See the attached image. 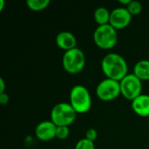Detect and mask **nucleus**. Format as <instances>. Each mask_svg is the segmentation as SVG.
I'll return each instance as SVG.
<instances>
[{
    "mask_svg": "<svg viewBox=\"0 0 149 149\" xmlns=\"http://www.w3.org/2000/svg\"><path fill=\"white\" fill-rule=\"evenodd\" d=\"M101 70L107 78L117 81H120L128 74L127 60L116 52H110L104 56L101 60Z\"/></svg>",
    "mask_w": 149,
    "mask_h": 149,
    "instance_id": "obj_1",
    "label": "nucleus"
},
{
    "mask_svg": "<svg viewBox=\"0 0 149 149\" xmlns=\"http://www.w3.org/2000/svg\"><path fill=\"white\" fill-rule=\"evenodd\" d=\"M70 104L77 113H87L92 107V97L83 85H75L70 91Z\"/></svg>",
    "mask_w": 149,
    "mask_h": 149,
    "instance_id": "obj_2",
    "label": "nucleus"
},
{
    "mask_svg": "<svg viewBox=\"0 0 149 149\" xmlns=\"http://www.w3.org/2000/svg\"><path fill=\"white\" fill-rule=\"evenodd\" d=\"M93 41L100 49H112L117 45L118 42L117 30L110 24L99 25L93 32Z\"/></svg>",
    "mask_w": 149,
    "mask_h": 149,
    "instance_id": "obj_3",
    "label": "nucleus"
},
{
    "mask_svg": "<svg viewBox=\"0 0 149 149\" xmlns=\"http://www.w3.org/2000/svg\"><path fill=\"white\" fill-rule=\"evenodd\" d=\"M77 113L71 106L70 103L67 102H60L56 104L52 111H51V120L57 126H66L69 127L72 125L76 118Z\"/></svg>",
    "mask_w": 149,
    "mask_h": 149,
    "instance_id": "obj_4",
    "label": "nucleus"
},
{
    "mask_svg": "<svg viewBox=\"0 0 149 149\" xmlns=\"http://www.w3.org/2000/svg\"><path fill=\"white\" fill-rule=\"evenodd\" d=\"M62 65L65 72L70 74H77L83 71L86 65V56L83 51L78 47L65 52L62 58Z\"/></svg>",
    "mask_w": 149,
    "mask_h": 149,
    "instance_id": "obj_5",
    "label": "nucleus"
},
{
    "mask_svg": "<svg viewBox=\"0 0 149 149\" xmlns=\"http://www.w3.org/2000/svg\"><path fill=\"white\" fill-rule=\"evenodd\" d=\"M120 86L121 95L128 100L133 101L135 98L141 94L142 81L134 73H128L120 81Z\"/></svg>",
    "mask_w": 149,
    "mask_h": 149,
    "instance_id": "obj_6",
    "label": "nucleus"
},
{
    "mask_svg": "<svg viewBox=\"0 0 149 149\" xmlns=\"http://www.w3.org/2000/svg\"><path fill=\"white\" fill-rule=\"evenodd\" d=\"M121 94L120 81L108 78L101 80L96 87V95L102 101H112Z\"/></svg>",
    "mask_w": 149,
    "mask_h": 149,
    "instance_id": "obj_7",
    "label": "nucleus"
},
{
    "mask_svg": "<svg viewBox=\"0 0 149 149\" xmlns=\"http://www.w3.org/2000/svg\"><path fill=\"white\" fill-rule=\"evenodd\" d=\"M132 17L133 16L130 14L127 7H116L111 11L109 24L117 31L122 30L129 25Z\"/></svg>",
    "mask_w": 149,
    "mask_h": 149,
    "instance_id": "obj_8",
    "label": "nucleus"
},
{
    "mask_svg": "<svg viewBox=\"0 0 149 149\" xmlns=\"http://www.w3.org/2000/svg\"><path fill=\"white\" fill-rule=\"evenodd\" d=\"M57 126L50 120H43L35 127V135L41 141H49L56 138Z\"/></svg>",
    "mask_w": 149,
    "mask_h": 149,
    "instance_id": "obj_9",
    "label": "nucleus"
},
{
    "mask_svg": "<svg viewBox=\"0 0 149 149\" xmlns=\"http://www.w3.org/2000/svg\"><path fill=\"white\" fill-rule=\"evenodd\" d=\"M56 45L65 52L77 47V38L73 33L68 31H63L57 34Z\"/></svg>",
    "mask_w": 149,
    "mask_h": 149,
    "instance_id": "obj_10",
    "label": "nucleus"
},
{
    "mask_svg": "<svg viewBox=\"0 0 149 149\" xmlns=\"http://www.w3.org/2000/svg\"><path fill=\"white\" fill-rule=\"evenodd\" d=\"M134 112L141 117H149V95L141 94L132 101Z\"/></svg>",
    "mask_w": 149,
    "mask_h": 149,
    "instance_id": "obj_11",
    "label": "nucleus"
},
{
    "mask_svg": "<svg viewBox=\"0 0 149 149\" xmlns=\"http://www.w3.org/2000/svg\"><path fill=\"white\" fill-rule=\"evenodd\" d=\"M138 79L141 81L149 80V60L148 59H141L138 61L134 67L133 72Z\"/></svg>",
    "mask_w": 149,
    "mask_h": 149,
    "instance_id": "obj_12",
    "label": "nucleus"
},
{
    "mask_svg": "<svg viewBox=\"0 0 149 149\" xmlns=\"http://www.w3.org/2000/svg\"><path fill=\"white\" fill-rule=\"evenodd\" d=\"M110 14L111 11L108 10L107 8L106 7H98L93 13V17L95 22L99 25H104L107 24L110 22Z\"/></svg>",
    "mask_w": 149,
    "mask_h": 149,
    "instance_id": "obj_13",
    "label": "nucleus"
},
{
    "mask_svg": "<svg viewBox=\"0 0 149 149\" xmlns=\"http://www.w3.org/2000/svg\"><path fill=\"white\" fill-rule=\"evenodd\" d=\"M50 3V0H27L26 5L33 11H40L46 9Z\"/></svg>",
    "mask_w": 149,
    "mask_h": 149,
    "instance_id": "obj_14",
    "label": "nucleus"
},
{
    "mask_svg": "<svg viewBox=\"0 0 149 149\" xmlns=\"http://www.w3.org/2000/svg\"><path fill=\"white\" fill-rule=\"evenodd\" d=\"M127 9L132 16H136L142 11V4L139 1L131 0L130 3L127 6Z\"/></svg>",
    "mask_w": 149,
    "mask_h": 149,
    "instance_id": "obj_15",
    "label": "nucleus"
},
{
    "mask_svg": "<svg viewBox=\"0 0 149 149\" xmlns=\"http://www.w3.org/2000/svg\"><path fill=\"white\" fill-rule=\"evenodd\" d=\"M74 149H95V145L93 141L86 138H82L78 141Z\"/></svg>",
    "mask_w": 149,
    "mask_h": 149,
    "instance_id": "obj_16",
    "label": "nucleus"
},
{
    "mask_svg": "<svg viewBox=\"0 0 149 149\" xmlns=\"http://www.w3.org/2000/svg\"><path fill=\"white\" fill-rule=\"evenodd\" d=\"M70 135V128L69 127L66 126H61V127H57L56 130V138L61 141H64L68 138Z\"/></svg>",
    "mask_w": 149,
    "mask_h": 149,
    "instance_id": "obj_17",
    "label": "nucleus"
},
{
    "mask_svg": "<svg viewBox=\"0 0 149 149\" xmlns=\"http://www.w3.org/2000/svg\"><path fill=\"white\" fill-rule=\"evenodd\" d=\"M86 139L92 141H95L98 138V131L95 128H89L86 132Z\"/></svg>",
    "mask_w": 149,
    "mask_h": 149,
    "instance_id": "obj_18",
    "label": "nucleus"
},
{
    "mask_svg": "<svg viewBox=\"0 0 149 149\" xmlns=\"http://www.w3.org/2000/svg\"><path fill=\"white\" fill-rule=\"evenodd\" d=\"M9 100H10L9 95H8L6 93H0V104H1V105H3V106L6 105V104L9 102Z\"/></svg>",
    "mask_w": 149,
    "mask_h": 149,
    "instance_id": "obj_19",
    "label": "nucleus"
},
{
    "mask_svg": "<svg viewBox=\"0 0 149 149\" xmlns=\"http://www.w3.org/2000/svg\"><path fill=\"white\" fill-rule=\"evenodd\" d=\"M5 87H6V86H5V82L3 80V79L0 78V93H5Z\"/></svg>",
    "mask_w": 149,
    "mask_h": 149,
    "instance_id": "obj_20",
    "label": "nucleus"
},
{
    "mask_svg": "<svg viewBox=\"0 0 149 149\" xmlns=\"http://www.w3.org/2000/svg\"><path fill=\"white\" fill-rule=\"evenodd\" d=\"M130 2H131V0H119V3L121 5H123L124 7H127L130 3Z\"/></svg>",
    "mask_w": 149,
    "mask_h": 149,
    "instance_id": "obj_21",
    "label": "nucleus"
},
{
    "mask_svg": "<svg viewBox=\"0 0 149 149\" xmlns=\"http://www.w3.org/2000/svg\"><path fill=\"white\" fill-rule=\"evenodd\" d=\"M4 4H5V2L4 0H0V11H2L4 8Z\"/></svg>",
    "mask_w": 149,
    "mask_h": 149,
    "instance_id": "obj_22",
    "label": "nucleus"
}]
</instances>
